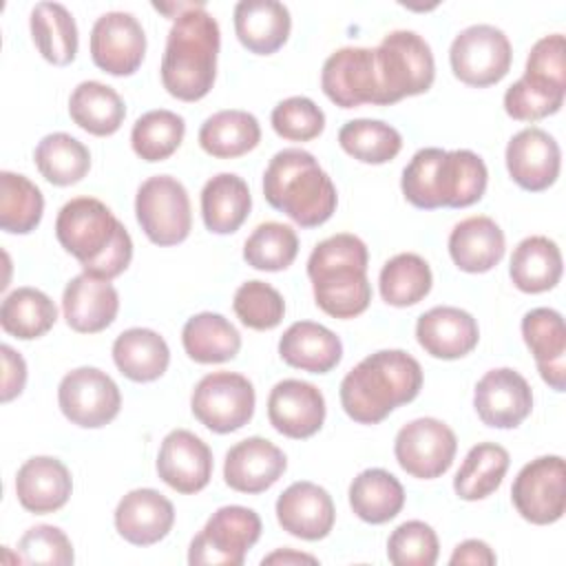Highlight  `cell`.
<instances>
[{"label": "cell", "instance_id": "6da1fadb", "mask_svg": "<svg viewBox=\"0 0 566 566\" xmlns=\"http://www.w3.org/2000/svg\"><path fill=\"white\" fill-rule=\"evenodd\" d=\"M60 245L95 279L113 281L133 259V239L106 203L95 197L66 201L55 219Z\"/></svg>", "mask_w": 566, "mask_h": 566}, {"label": "cell", "instance_id": "7a4b0ae2", "mask_svg": "<svg viewBox=\"0 0 566 566\" xmlns=\"http://www.w3.org/2000/svg\"><path fill=\"white\" fill-rule=\"evenodd\" d=\"M422 389L420 363L402 349H380L349 369L340 382V405L358 424H378Z\"/></svg>", "mask_w": 566, "mask_h": 566}, {"label": "cell", "instance_id": "3957f363", "mask_svg": "<svg viewBox=\"0 0 566 566\" xmlns=\"http://www.w3.org/2000/svg\"><path fill=\"white\" fill-rule=\"evenodd\" d=\"M221 33L217 20L203 2H192L179 13L168 31L161 57V84L181 99L197 102L206 97L217 77Z\"/></svg>", "mask_w": 566, "mask_h": 566}, {"label": "cell", "instance_id": "277c9868", "mask_svg": "<svg viewBox=\"0 0 566 566\" xmlns=\"http://www.w3.org/2000/svg\"><path fill=\"white\" fill-rule=\"evenodd\" d=\"M367 245L349 232L321 241L307 259L316 305L334 318H354L369 307L371 285L367 281Z\"/></svg>", "mask_w": 566, "mask_h": 566}, {"label": "cell", "instance_id": "5b68a950", "mask_svg": "<svg viewBox=\"0 0 566 566\" xmlns=\"http://www.w3.org/2000/svg\"><path fill=\"white\" fill-rule=\"evenodd\" d=\"M263 197L301 228L323 226L338 203L329 175L303 148H283L270 159L263 175Z\"/></svg>", "mask_w": 566, "mask_h": 566}, {"label": "cell", "instance_id": "8992f818", "mask_svg": "<svg viewBox=\"0 0 566 566\" xmlns=\"http://www.w3.org/2000/svg\"><path fill=\"white\" fill-rule=\"evenodd\" d=\"M378 77V106L427 93L436 77L431 46L416 31H391L374 49Z\"/></svg>", "mask_w": 566, "mask_h": 566}, {"label": "cell", "instance_id": "52a82bcc", "mask_svg": "<svg viewBox=\"0 0 566 566\" xmlns=\"http://www.w3.org/2000/svg\"><path fill=\"white\" fill-rule=\"evenodd\" d=\"M261 537V517L239 504L217 509L206 526L192 537L188 564L192 566H241L245 553Z\"/></svg>", "mask_w": 566, "mask_h": 566}, {"label": "cell", "instance_id": "ba28073f", "mask_svg": "<svg viewBox=\"0 0 566 566\" xmlns=\"http://www.w3.org/2000/svg\"><path fill=\"white\" fill-rule=\"evenodd\" d=\"M135 217L148 241L161 248L177 245L188 239L192 228L188 190L170 175L148 177L137 188Z\"/></svg>", "mask_w": 566, "mask_h": 566}, {"label": "cell", "instance_id": "9c48e42d", "mask_svg": "<svg viewBox=\"0 0 566 566\" xmlns=\"http://www.w3.org/2000/svg\"><path fill=\"white\" fill-rule=\"evenodd\" d=\"M254 387L234 371L206 374L192 389L190 409L195 418L214 433H232L254 416Z\"/></svg>", "mask_w": 566, "mask_h": 566}, {"label": "cell", "instance_id": "30bf717a", "mask_svg": "<svg viewBox=\"0 0 566 566\" xmlns=\"http://www.w3.org/2000/svg\"><path fill=\"white\" fill-rule=\"evenodd\" d=\"M513 49L506 33L493 24L462 29L449 49L453 75L469 86H491L504 80L511 69Z\"/></svg>", "mask_w": 566, "mask_h": 566}, {"label": "cell", "instance_id": "8fae6325", "mask_svg": "<svg viewBox=\"0 0 566 566\" xmlns=\"http://www.w3.org/2000/svg\"><path fill=\"white\" fill-rule=\"evenodd\" d=\"M515 511L531 524L562 520L566 509V464L562 455H542L520 469L511 486Z\"/></svg>", "mask_w": 566, "mask_h": 566}, {"label": "cell", "instance_id": "7c38bea8", "mask_svg": "<svg viewBox=\"0 0 566 566\" xmlns=\"http://www.w3.org/2000/svg\"><path fill=\"white\" fill-rule=\"evenodd\" d=\"M458 451L453 429L438 418H416L400 427L394 455L402 471L418 480H433L449 471Z\"/></svg>", "mask_w": 566, "mask_h": 566}, {"label": "cell", "instance_id": "4fadbf2b", "mask_svg": "<svg viewBox=\"0 0 566 566\" xmlns=\"http://www.w3.org/2000/svg\"><path fill=\"white\" fill-rule=\"evenodd\" d=\"M57 405L69 422L84 429H99L119 413L122 394L106 371L77 367L60 380Z\"/></svg>", "mask_w": 566, "mask_h": 566}, {"label": "cell", "instance_id": "5bb4252c", "mask_svg": "<svg viewBox=\"0 0 566 566\" xmlns=\"http://www.w3.org/2000/svg\"><path fill=\"white\" fill-rule=\"evenodd\" d=\"M146 55V33L128 11H108L91 29V57L104 73L133 75Z\"/></svg>", "mask_w": 566, "mask_h": 566}, {"label": "cell", "instance_id": "9a60e30c", "mask_svg": "<svg viewBox=\"0 0 566 566\" xmlns=\"http://www.w3.org/2000/svg\"><path fill=\"white\" fill-rule=\"evenodd\" d=\"M321 88L329 102L340 108H356L363 104L378 106V77L374 49L343 46L334 51L321 71Z\"/></svg>", "mask_w": 566, "mask_h": 566}, {"label": "cell", "instance_id": "2e32d148", "mask_svg": "<svg viewBox=\"0 0 566 566\" xmlns=\"http://www.w3.org/2000/svg\"><path fill=\"white\" fill-rule=\"evenodd\" d=\"M473 407L486 427L515 429L531 416L533 391L520 371L497 367L478 380Z\"/></svg>", "mask_w": 566, "mask_h": 566}, {"label": "cell", "instance_id": "e0dca14e", "mask_svg": "<svg viewBox=\"0 0 566 566\" xmlns=\"http://www.w3.org/2000/svg\"><path fill=\"white\" fill-rule=\"evenodd\" d=\"M559 144L544 128H522L506 144V170L511 179L528 192L551 188L559 177Z\"/></svg>", "mask_w": 566, "mask_h": 566}, {"label": "cell", "instance_id": "ac0fdd59", "mask_svg": "<svg viewBox=\"0 0 566 566\" xmlns=\"http://www.w3.org/2000/svg\"><path fill=\"white\" fill-rule=\"evenodd\" d=\"M270 424L292 438H312L325 422V398L318 387L305 380H279L268 396Z\"/></svg>", "mask_w": 566, "mask_h": 566}, {"label": "cell", "instance_id": "d6986e66", "mask_svg": "<svg viewBox=\"0 0 566 566\" xmlns=\"http://www.w3.org/2000/svg\"><path fill=\"white\" fill-rule=\"evenodd\" d=\"M157 473L177 493H199L212 478V451L192 431L172 429L161 440Z\"/></svg>", "mask_w": 566, "mask_h": 566}, {"label": "cell", "instance_id": "ffe728a7", "mask_svg": "<svg viewBox=\"0 0 566 566\" xmlns=\"http://www.w3.org/2000/svg\"><path fill=\"white\" fill-rule=\"evenodd\" d=\"M287 469L285 453L261 436L245 438L228 449L223 462V480L232 491L239 493H263Z\"/></svg>", "mask_w": 566, "mask_h": 566}, {"label": "cell", "instance_id": "44dd1931", "mask_svg": "<svg viewBox=\"0 0 566 566\" xmlns=\"http://www.w3.org/2000/svg\"><path fill=\"white\" fill-rule=\"evenodd\" d=\"M276 520L290 535L305 542H318L334 528V500L314 482H294L276 500Z\"/></svg>", "mask_w": 566, "mask_h": 566}, {"label": "cell", "instance_id": "7402d4cb", "mask_svg": "<svg viewBox=\"0 0 566 566\" xmlns=\"http://www.w3.org/2000/svg\"><path fill=\"white\" fill-rule=\"evenodd\" d=\"M418 345L433 358L455 360L471 354L480 340L478 321L460 307L438 305L416 323Z\"/></svg>", "mask_w": 566, "mask_h": 566}, {"label": "cell", "instance_id": "603a6c76", "mask_svg": "<svg viewBox=\"0 0 566 566\" xmlns=\"http://www.w3.org/2000/svg\"><path fill=\"white\" fill-rule=\"evenodd\" d=\"M175 524L172 502L155 489L128 491L115 509L117 533L135 546H153L164 539Z\"/></svg>", "mask_w": 566, "mask_h": 566}, {"label": "cell", "instance_id": "cb8c5ba5", "mask_svg": "<svg viewBox=\"0 0 566 566\" xmlns=\"http://www.w3.org/2000/svg\"><path fill=\"white\" fill-rule=\"evenodd\" d=\"M62 312L71 329L80 334H97L115 321L119 312V294L111 281L82 272L66 283Z\"/></svg>", "mask_w": 566, "mask_h": 566}, {"label": "cell", "instance_id": "d4e9b609", "mask_svg": "<svg viewBox=\"0 0 566 566\" xmlns=\"http://www.w3.org/2000/svg\"><path fill=\"white\" fill-rule=\"evenodd\" d=\"M522 336L531 349L542 380L555 389H566V327L553 307H535L522 318Z\"/></svg>", "mask_w": 566, "mask_h": 566}, {"label": "cell", "instance_id": "484cf974", "mask_svg": "<svg viewBox=\"0 0 566 566\" xmlns=\"http://www.w3.org/2000/svg\"><path fill=\"white\" fill-rule=\"evenodd\" d=\"M73 491L71 471L51 455L29 458L15 473V495L24 511L35 515L55 513L62 509Z\"/></svg>", "mask_w": 566, "mask_h": 566}, {"label": "cell", "instance_id": "4316f807", "mask_svg": "<svg viewBox=\"0 0 566 566\" xmlns=\"http://www.w3.org/2000/svg\"><path fill=\"white\" fill-rule=\"evenodd\" d=\"M506 250L502 228L484 214L467 217L453 226L449 234V254L453 263L469 274L493 270Z\"/></svg>", "mask_w": 566, "mask_h": 566}, {"label": "cell", "instance_id": "83f0119b", "mask_svg": "<svg viewBox=\"0 0 566 566\" xmlns=\"http://www.w3.org/2000/svg\"><path fill=\"white\" fill-rule=\"evenodd\" d=\"M279 356L294 369L327 374L340 363L343 343L321 323L296 321L283 332L279 340Z\"/></svg>", "mask_w": 566, "mask_h": 566}, {"label": "cell", "instance_id": "f1b7e54d", "mask_svg": "<svg viewBox=\"0 0 566 566\" xmlns=\"http://www.w3.org/2000/svg\"><path fill=\"white\" fill-rule=\"evenodd\" d=\"M290 29L292 18L283 2L241 0L234 7V33L250 53H276L287 42Z\"/></svg>", "mask_w": 566, "mask_h": 566}, {"label": "cell", "instance_id": "f546056e", "mask_svg": "<svg viewBox=\"0 0 566 566\" xmlns=\"http://www.w3.org/2000/svg\"><path fill=\"white\" fill-rule=\"evenodd\" d=\"M489 170L473 150H444L436 170L438 208H469L478 203L486 190Z\"/></svg>", "mask_w": 566, "mask_h": 566}, {"label": "cell", "instance_id": "4dcf8cb0", "mask_svg": "<svg viewBox=\"0 0 566 566\" xmlns=\"http://www.w3.org/2000/svg\"><path fill=\"white\" fill-rule=\"evenodd\" d=\"M562 268L559 245L544 234H533L515 245L509 274L520 292L539 294L559 283Z\"/></svg>", "mask_w": 566, "mask_h": 566}, {"label": "cell", "instance_id": "1f68e13d", "mask_svg": "<svg viewBox=\"0 0 566 566\" xmlns=\"http://www.w3.org/2000/svg\"><path fill=\"white\" fill-rule=\"evenodd\" d=\"M252 197L248 184L234 172H219L201 190V217L210 232L232 234L248 219Z\"/></svg>", "mask_w": 566, "mask_h": 566}, {"label": "cell", "instance_id": "d6a6232c", "mask_svg": "<svg viewBox=\"0 0 566 566\" xmlns=\"http://www.w3.org/2000/svg\"><path fill=\"white\" fill-rule=\"evenodd\" d=\"M113 360L128 380L153 382L168 369L170 349L155 329L130 327L115 338Z\"/></svg>", "mask_w": 566, "mask_h": 566}, {"label": "cell", "instance_id": "836d02e7", "mask_svg": "<svg viewBox=\"0 0 566 566\" xmlns=\"http://www.w3.org/2000/svg\"><path fill=\"white\" fill-rule=\"evenodd\" d=\"M71 119L95 137H108L119 130L126 117V106L119 93L102 82H80L69 97Z\"/></svg>", "mask_w": 566, "mask_h": 566}, {"label": "cell", "instance_id": "e575fe53", "mask_svg": "<svg viewBox=\"0 0 566 566\" xmlns=\"http://www.w3.org/2000/svg\"><path fill=\"white\" fill-rule=\"evenodd\" d=\"M261 142L259 119L239 108L210 115L199 128V146L217 159H234L254 150Z\"/></svg>", "mask_w": 566, "mask_h": 566}, {"label": "cell", "instance_id": "d590c367", "mask_svg": "<svg viewBox=\"0 0 566 566\" xmlns=\"http://www.w3.org/2000/svg\"><path fill=\"white\" fill-rule=\"evenodd\" d=\"M181 343L195 363L212 365L232 360L241 349V334L217 312H199L190 316L181 329Z\"/></svg>", "mask_w": 566, "mask_h": 566}, {"label": "cell", "instance_id": "8d00e7d4", "mask_svg": "<svg viewBox=\"0 0 566 566\" xmlns=\"http://www.w3.org/2000/svg\"><path fill=\"white\" fill-rule=\"evenodd\" d=\"M349 506L367 524H385L405 506L400 480L385 469H365L349 484Z\"/></svg>", "mask_w": 566, "mask_h": 566}, {"label": "cell", "instance_id": "74e56055", "mask_svg": "<svg viewBox=\"0 0 566 566\" xmlns=\"http://www.w3.org/2000/svg\"><path fill=\"white\" fill-rule=\"evenodd\" d=\"M31 38L40 55L55 64L66 66L77 55V24L71 11L60 2H38L31 9Z\"/></svg>", "mask_w": 566, "mask_h": 566}, {"label": "cell", "instance_id": "f35d334b", "mask_svg": "<svg viewBox=\"0 0 566 566\" xmlns=\"http://www.w3.org/2000/svg\"><path fill=\"white\" fill-rule=\"evenodd\" d=\"M511 455L502 444L480 442L469 449L455 478L453 491L460 500L478 502L495 493L509 471Z\"/></svg>", "mask_w": 566, "mask_h": 566}, {"label": "cell", "instance_id": "ab89813d", "mask_svg": "<svg viewBox=\"0 0 566 566\" xmlns=\"http://www.w3.org/2000/svg\"><path fill=\"white\" fill-rule=\"evenodd\" d=\"M57 321L55 303L38 287H18L0 305V325L20 340L44 336Z\"/></svg>", "mask_w": 566, "mask_h": 566}, {"label": "cell", "instance_id": "60d3db41", "mask_svg": "<svg viewBox=\"0 0 566 566\" xmlns=\"http://www.w3.org/2000/svg\"><path fill=\"white\" fill-rule=\"evenodd\" d=\"M33 161L49 184L73 186L86 177L91 168V153L73 135L51 133L38 142Z\"/></svg>", "mask_w": 566, "mask_h": 566}, {"label": "cell", "instance_id": "b9f144b4", "mask_svg": "<svg viewBox=\"0 0 566 566\" xmlns=\"http://www.w3.org/2000/svg\"><path fill=\"white\" fill-rule=\"evenodd\" d=\"M433 274L429 263L413 252H400L391 256L378 276L380 296L387 305L409 307L420 303L431 292Z\"/></svg>", "mask_w": 566, "mask_h": 566}, {"label": "cell", "instance_id": "7bdbcfd3", "mask_svg": "<svg viewBox=\"0 0 566 566\" xmlns=\"http://www.w3.org/2000/svg\"><path fill=\"white\" fill-rule=\"evenodd\" d=\"M44 212L40 188L24 175L0 172V228L9 234L33 232Z\"/></svg>", "mask_w": 566, "mask_h": 566}, {"label": "cell", "instance_id": "ee69618b", "mask_svg": "<svg viewBox=\"0 0 566 566\" xmlns=\"http://www.w3.org/2000/svg\"><path fill=\"white\" fill-rule=\"evenodd\" d=\"M340 148L363 164H387L400 148V133L380 119H349L338 130Z\"/></svg>", "mask_w": 566, "mask_h": 566}, {"label": "cell", "instance_id": "f6af8a7d", "mask_svg": "<svg viewBox=\"0 0 566 566\" xmlns=\"http://www.w3.org/2000/svg\"><path fill=\"white\" fill-rule=\"evenodd\" d=\"M184 135V117L172 111L157 108L137 117L130 130V146L144 161H164L181 146Z\"/></svg>", "mask_w": 566, "mask_h": 566}, {"label": "cell", "instance_id": "bcb514c9", "mask_svg": "<svg viewBox=\"0 0 566 566\" xmlns=\"http://www.w3.org/2000/svg\"><path fill=\"white\" fill-rule=\"evenodd\" d=\"M296 254L298 237L294 228L279 221L259 223L243 243L245 263L263 272H281L290 268Z\"/></svg>", "mask_w": 566, "mask_h": 566}, {"label": "cell", "instance_id": "7dc6e473", "mask_svg": "<svg viewBox=\"0 0 566 566\" xmlns=\"http://www.w3.org/2000/svg\"><path fill=\"white\" fill-rule=\"evenodd\" d=\"M232 310L250 329H274L285 316V301L276 287L265 281H245L237 287Z\"/></svg>", "mask_w": 566, "mask_h": 566}, {"label": "cell", "instance_id": "c3c4849f", "mask_svg": "<svg viewBox=\"0 0 566 566\" xmlns=\"http://www.w3.org/2000/svg\"><path fill=\"white\" fill-rule=\"evenodd\" d=\"M438 553L436 531L420 520L402 522L387 539V557L396 566H433Z\"/></svg>", "mask_w": 566, "mask_h": 566}, {"label": "cell", "instance_id": "681fc988", "mask_svg": "<svg viewBox=\"0 0 566 566\" xmlns=\"http://www.w3.org/2000/svg\"><path fill=\"white\" fill-rule=\"evenodd\" d=\"M566 91L548 88L539 82L522 75L504 93V111L517 122H537L548 115H555L564 104Z\"/></svg>", "mask_w": 566, "mask_h": 566}, {"label": "cell", "instance_id": "f907efd6", "mask_svg": "<svg viewBox=\"0 0 566 566\" xmlns=\"http://www.w3.org/2000/svg\"><path fill=\"white\" fill-rule=\"evenodd\" d=\"M272 128L279 137L287 142H310L316 139L325 128V113L314 99L294 95L279 102L272 108Z\"/></svg>", "mask_w": 566, "mask_h": 566}, {"label": "cell", "instance_id": "816d5d0a", "mask_svg": "<svg viewBox=\"0 0 566 566\" xmlns=\"http://www.w3.org/2000/svg\"><path fill=\"white\" fill-rule=\"evenodd\" d=\"M20 559L24 564H46V566H69L73 564V544L69 535L53 524L31 526L18 542Z\"/></svg>", "mask_w": 566, "mask_h": 566}, {"label": "cell", "instance_id": "f5cc1de1", "mask_svg": "<svg viewBox=\"0 0 566 566\" xmlns=\"http://www.w3.org/2000/svg\"><path fill=\"white\" fill-rule=\"evenodd\" d=\"M442 148H420L402 170L400 188L405 199L420 210H436V170L442 159Z\"/></svg>", "mask_w": 566, "mask_h": 566}, {"label": "cell", "instance_id": "db71d44e", "mask_svg": "<svg viewBox=\"0 0 566 566\" xmlns=\"http://www.w3.org/2000/svg\"><path fill=\"white\" fill-rule=\"evenodd\" d=\"M524 75L555 91H566V42L562 33L539 38L526 57Z\"/></svg>", "mask_w": 566, "mask_h": 566}, {"label": "cell", "instance_id": "11a10c76", "mask_svg": "<svg viewBox=\"0 0 566 566\" xmlns=\"http://www.w3.org/2000/svg\"><path fill=\"white\" fill-rule=\"evenodd\" d=\"M2 354V402L13 400L15 396L22 394L24 385H27V363L20 356V352H15L11 345H2L0 347Z\"/></svg>", "mask_w": 566, "mask_h": 566}, {"label": "cell", "instance_id": "9f6ffc18", "mask_svg": "<svg viewBox=\"0 0 566 566\" xmlns=\"http://www.w3.org/2000/svg\"><path fill=\"white\" fill-rule=\"evenodd\" d=\"M495 553L491 551V546L482 539H464L460 542L451 557L449 564L458 566V564H471V566H493L495 564Z\"/></svg>", "mask_w": 566, "mask_h": 566}, {"label": "cell", "instance_id": "6f0895ef", "mask_svg": "<svg viewBox=\"0 0 566 566\" xmlns=\"http://www.w3.org/2000/svg\"><path fill=\"white\" fill-rule=\"evenodd\" d=\"M261 564H263V566H265V564H283V566H287V564H318V559H316L314 555L298 553V551H294V548H279V551L265 555V557L261 559Z\"/></svg>", "mask_w": 566, "mask_h": 566}]
</instances>
